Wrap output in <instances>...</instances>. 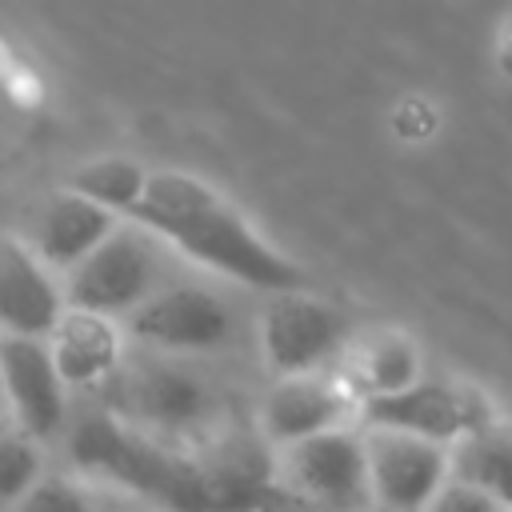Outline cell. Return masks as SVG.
I'll use <instances>...</instances> for the list:
<instances>
[{"mask_svg":"<svg viewBox=\"0 0 512 512\" xmlns=\"http://www.w3.org/2000/svg\"><path fill=\"white\" fill-rule=\"evenodd\" d=\"M424 512H508L492 492H484L480 484H468L460 476H448V484L436 492V500Z\"/></svg>","mask_w":512,"mask_h":512,"instance_id":"21","label":"cell"},{"mask_svg":"<svg viewBox=\"0 0 512 512\" xmlns=\"http://www.w3.org/2000/svg\"><path fill=\"white\" fill-rule=\"evenodd\" d=\"M356 396H388L408 384H416L420 372V344L404 332H376L360 352H356Z\"/></svg>","mask_w":512,"mask_h":512,"instance_id":"17","label":"cell"},{"mask_svg":"<svg viewBox=\"0 0 512 512\" xmlns=\"http://www.w3.org/2000/svg\"><path fill=\"white\" fill-rule=\"evenodd\" d=\"M120 404L128 416L164 428V432H180L188 424H196L208 408V388L204 380L172 360H148L136 364L124 384H120Z\"/></svg>","mask_w":512,"mask_h":512,"instance_id":"12","label":"cell"},{"mask_svg":"<svg viewBox=\"0 0 512 512\" xmlns=\"http://www.w3.org/2000/svg\"><path fill=\"white\" fill-rule=\"evenodd\" d=\"M12 512H92L88 496L64 480V476H40L16 504H8Z\"/></svg>","mask_w":512,"mask_h":512,"instance_id":"20","label":"cell"},{"mask_svg":"<svg viewBox=\"0 0 512 512\" xmlns=\"http://www.w3.org/2000/svg\"><path fill=\"white\" fill-rule=\"evenodd\" d=\"M360 416L368 428H400V432H416V436H428L452 448L476 428L492 424V404L472 384L420 376L416 384L400 392L360 400Z\"/></svg>","mask_w":512,"mask_h":512,"instance_id":"5","label":"cell"},{"mask_svg":"<svg viewBox=\"0 0 512 512\" xmlns=\"http://www.w3.org/2000/svg\"><path fill=\"white\" fill-rule=\"evenodd\" d=\"M280 480L320 508L352 512V508L372 504L368 444L344 424L288 444L280 456Z\"/></svg>","mask_w":512,"mask_h":512,"instance_id":"6","label":"cell"},{"mask_svg":"<svg viewBox=\"0 0 512 512\" xmlns=\"http://www.w3.org/2000/svg\"><path fill=\"white\" fill-rule=\"evenodd\" d=\"M356 404H360V396H352L344 384L324 380L316 372L280 376L260 404V436L276 448H288L316 432L340 428Z\"/></svg>","mask_w":512,"mask_h":512,"instance_id":"11","label":"cell"},{"mask_svg":"<svg viewBox=\"0 0 512 512\" xmlns=\"http://www.w3.org/2000/svg\"><path fill=\"white\" fill-rule=\"evenodd\" d=\"M348 340V320L336 304L300 288L272 292L260 312V352L276 376L320 372Z\"/></svg>","mask_w":512,"mask_h":512,"instance_id":"4","label":"cell"},{"mask_svg":"<svg viewBox=\"0 0 512 512\" xmlns=\"http://www.w3.org/2000/svg\"><path fill=\"white\" fill-rule=\"evenodd\" d=\"M204 468V480H208V492H212V504L216 512H232V508H244L260 496V488L272 480V468H268V456L260 452L256 440H224L212 448L208 460H200Z\"/></svg>","mask_w":512,"mask_h":512,"instance_id":"15","label":"cell"},{"mask_svg":"<svg viewBox=\"0 0 512 512\" xmlns=\"http://www.w3.org/2000/svg\"><path fill=\"white\" fill-rule=\"evenodd\" d=\"M68 308L56 268L16 236L0 244V320L4 332L48 340Z\"/></svg>","mask_w":512,"mask_h":512,"instance_id":"10","label":"cell"},{"mask_svg":"<svg viewBox=\"0 0 512 512\" xmlns=\"http://www.w3.org/2000/svg\"><path fill=\"white\" fill-rule=\"evenodd\" d=\"M128 220H136L152 236L180 248L188 260H196V264L212 268L216 276H228L244 288L284 292V288H300V280H304V272L284 252H276L244 220V212L232 208L200 176H188L176 168L152 172L144 200L136 204V212Z\"/></svg>","mask_w":512,"mask_h":512,"instance_id":"1","label":"cell"},{"mask_svg":"<svg viewBox=\"0 0 512 512\" xmlns=\"http://www.w3.org/2000/svg\"><path fill=\"white\" fill-rule=\"evenodd\" d=\"M68 452L88 476H108L168 512H216L204 468L176 452H164L148 436L124 428L108 412H88L68 432Z\"/></svg>","mask_w":512,"mask_h":512,"instance_id":"2","label":"cell"},{"mask_svg":"<svg viewBox=\"0 0 512 512\" xmlns=\"http://www.w3.org/2000/svg\"><path fill=\"white\" fill-rule=\"evenodd\" d=\"M148 176H152V172H144L136 160L104 156V160H88V164H80V168L72 172L68 188H76V192H84V196L108 204V208L120 212V216H132L136 204L144 200Z\"/></svg>","mask_w":512,"mask_h":512,"instance_id":"18","label":"cell"},{"mask_svg":"<svg viewBox=\"0 0 512 512\" xmlns=\"http://www.w3.org/2000/svg\"><path fill=\"white\" fill-rule=\"evenodd\" d=\"M452 476L480 484L504 508H512V424H484L452 444Z\"/></svg>","mask_w":512,"mask_h":512,"instance_id":"16","label":"cell"},{"mask_svg":"<svg viewBox=\"0 0 512 512\" xmlns=\"http://www.w3.org/2000/svg\"><path fill=\"white\" fill-rule=\"evenodd\" d=\"M128 336L164 352H204L232 336V308L196 284L156 288L128 316Z\"/></svg>","mask_w":512,"mask_h":512,"instance_id":"8","label":"cell"},{"mask_svg":"<svg viewBox=\"0 0 512 512\" xmlns=\"http://www.w3.org/2000/svg\"><path fill=\"white\" fill-rule=\"evenodd\" d=\"M40 448L36 436H28L20 424L0 436V492L8 504H16L36 480H40Z\"/></svg>","mask_w":512,"mask_h":512,"instance_id":"19","label":"cell"},{"mask_svg":"<svg viewBox=\"0 0 512 512\" xmlns=\"http://www.w3.org/2000/svg\"><path fill=\"white\" fill-rule=\"evenodd\" d=\"M160 252L136 228H116L100 248H92L76 268L64 272V296L72 308L128 316L156 292Z\"/></svg>","mask_w":512,"mask_h":512,"instance_id":"3","label":"cell"},{"mask_svg":"<svg viewBox=\"0 0 512 512\" xmlns=\"http://www.w3.org/2000/svg\"><path fill=\"white\" fill-rule=\"evenodd\" d=\"M368 480L380 512H424L452 476V448L400 428H368Z\"/></svg>","mask_w":512,"mask_h":512,"instance_id":"7","label":"cell"},{"mask_svg":"<svg viewBox=\"0 0 512 512\" xmlns=\"http://www.w3.org/2000/svg\"><path fill=\"white\" fill-rule=\"evenodd\" d=\"M52 360L68 388H88L96 380H108L120 364V328L104 312L88 308H64L60 324L48 336Z\"/></svg>","mask_w":512,"mask_h":512,"instance_id":"14","label":"cell"},{"mask_svg":"<svg viewBox=\"0 0 512 512\" xmlns=\"http://www.w3.org/2000/svg\"><path fill=\"white\" fill-rule=\"evenodd\" d=\"M508 512H512V508H508Z\"/></svg>","mask_w":512,"mask_h":512,"instance_id":"22","label":"cell"},{"mask_svg":"<svg viewBox=\"0 0 512 512\" xmlns=\"http://www.w3.org/2000/svg\"><path fill=\"white\" fill-rule=\"evenodd\" d=\"M0 376H4L8 408H12L16 424L36 440H52L64 428V416H68V400H64L68 384H64V376L52 360L48 340L4 332V340H0Z\"/></svg>","mask_w":512,"mask_h":512,"instance_id":"9","label":"cell"},{"mask_svg":"<svg viewBox=\"0 0 512 512\" xmlns=\"http://www.w3.org/2000/svg\"><path fill=\"white\" fill-rule=\"evenodd\" d=\"M116 228H120V212H112L108 204H100V200H92L76 188H64L44 204V212L36 220L32 248L56 272H68L92 248H100Z\"/></svg>","mask_w":512,"mask_h":512,"instance_id":"13","label":"cell"}]
</instances>
